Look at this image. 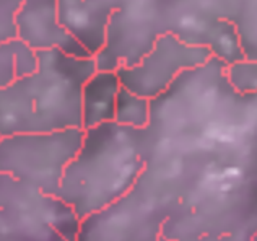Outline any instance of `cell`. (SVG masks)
I'll return each mask as SVG.
<instances>
[{"mask_svg": "<svg viewBox=\"0 0 257 241\" xmlns=\"http://www.w3.org/2000/svg\"><path fill=\"white\" fill-rule=\"evenodd\" d=\"M208 51L187 44L178 35L166 31L157 38L152 49L134 65L116 70L120 86L148 99L158 98L174 83L182 70H192L205 62Z\"/></svg>", "mask_w": 257, "mask_h": 241, "instance_id": "cell-4", "label": "cell"}, {"mask_svg": "<svg viewBox=\"0 0 257 241\" xmlns=\"http://www.w3.org/2000/svg\"><path fill=\"white\" fill-rule=\"evenodd\" d=\"M120 80L116 70H98L82 90V129L114 120Z\"/></svg>", "mask_w": 257, "mask_h": 241, "instance_id": "cell-6", "label": "cell"}, {"mask_svg": "<svg viewBox=\"0 0 257 241\" xmlns=\"http://www.w3.org/2000/svg\"><path fill=\"white\" fill-rule=\"evenodd\" d=\"M17 31L35 51L59 49L77 57L93 56L60 23L57 0H23L17 13Z\"/></svg>", "mask_w": 257, "mask_h": 241, "instance_id": "cell-5", "label": "cell"}, {"mask_svg": "<svg viewBox=\"0 0 257 241\" xmlns=\"http://www.w3.org/2000/svg\"><path fill=\"white\" fill-rule=\"evenodd\" d=\"M35 72L0 88V137L82 127V90L96 72L94 57L36 51Z\"/></svg>", "mask_w": 257, "mask_h": 241, "instance_id": "cell-1", "label": "cell"}, {"mask_svg": "<svg viewBox=\"0 0 257 241\" xmlns=\"http://www.w3.org/2000/svg\"><path fill=\"white\" fill-rule=\"evenodd\" d=\"M114 120L122 126L144 129L150 124V99L120 86L116 98Z\"/></svg>", "mask_w": 257, "mask_h": 241, "instance_id": "cell-8", "label": "cell"}, {"mask_svg": "<svg viewBox=\"0 0 257 241\" xmlns=\"http://www.w3.org/2000/svg\"><path fill=\"white\" fill-rule=\"evenodd\" d=\"M36 67V51L20 38L0 43V88L35 72Z\"/></svg>", "mask_w": 257, "mask_h": 241, "instance_id": "cell-7", "label": "cell"}, {"mask_svg": "<svg viewBox=\"0 0 257 241\" xmlns=\"http://www.w3.org/2000/svg\"><path fill=\"white\" fill-rule=\"evenodd\" d=\"M83 131L82 147L65 166L56 196L80 222L122 199L145 168L144 129L109 120Z\"/></svg>", "mask_w": 257, "mask_h": 241, "instance_id": "cell-2", "label": "cell"}, {"mask_svg": "<svg viewBox=\"0 0 257 241\" xmlns=\"http://www.w3.org/2000/svg\"><path fill=\"white\" fill-rule=\"evenodd\" d=\"M83 134L82 127H69L0 137V173L57 196L64 170L82 147Z\"/></svg>", "mask_w": 257, "mask_h": 241, "instance_id": "cell-3", "label": "cell"}, {"mask_svg": "<svg viewBox=\"0 0 257 241\" xmlns=\"http://www.w3.org/2000/svg\"><path fill=\"white\" fill-rule=\"evenodd\" d=\"M23 0H0V43L18 38L17 13Z\"/></svg>", "mask_w": 257, "mask_h": 241, "instance_id": "cell-9", "label": "cell"}]
</instances>
